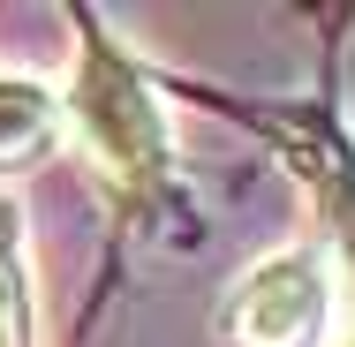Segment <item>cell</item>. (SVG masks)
Segmentation results:
<instances>
[{
  "label": "cell",
  "instance_id": "6da1fadb",
  "mask_svg": "<svg viewBox=\"0 0 355 347\" xmlns=\"http://www.w3.org/2000/svg\"><path fill=\"white\" fill-rule=\"evenodd\" d=\"M76 136L83 151L114 174V181H151L166 166V121H159V98L144 91V75L106 46V38H83V69L69 91Z\"/></svg>",
  "mask_w": 355,
  "mask_h": 347
},
{
  "label": "cell",
  "instance_id": "7a4b0ae2",
  "mask_svg": "<svg viewBox=\"0 0 355 347\" xmlns=\"http://www.w3.org/2000/svg\"><path fill=\"white\" fill-rule=\"evenodd\" d=\"M333 310V272L318 249H272L227 294V347H310Z\"/></svg>",
  "mask_w": 355,
  "mask_h": 347
},
{
  "label": "cell",
  "instance_id": "3957f363",
  "mask_svg": "<svg viewBox=\"0 0 355 347\" xmlns=\"http://www.w3.org/2000/svg\"><path fill=\"white\" fill-rule=\"evenodd\" d=\"M53 129H61L53 83H38V75H0V166L38 159V151L53 143Z\"/></svg>",
  "mask_w": 355,
  "mask_h": 347
},
{
  "label": "cell",
  "instance_id": "277c9868",
  "mask_svg": "<svg viewBox=\"0 0 355 347\" xmlns=\"http://www.w3.org/2000/svg\"><path fill=\"white\" fill-rule=\"evenodd\" d=\"M0 347H38L31 340V272H23L15 197H0Z\"/></svg>",
  "mask_w": 355,
  "mask_h": 347
}]
</instances>
